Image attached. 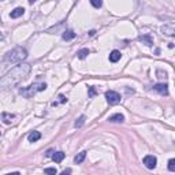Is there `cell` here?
I'll use <instances>...</instances> for the list:
<instances>
[{"label": "cell", "mask_w": 175, "mask_h": 175, "mask_svg": "<svg viewBox=\"0 0 175 175\" xmlns=\"http://www.w3.org/2000/svg\"><path fill=\"white\" fill-rule=\"evenodd\" d=\"M28 58V51L22 47H17L14 49H11L10 52L6 54V62H10V63H17V62H22Z\"/></svg>", "instance_id": "cell-2"}, {"label": "cell", "mask_w": 175, "mask_h": 175, "mask_svg": "<svg viewBox=\"0 0 175 175\" xmlns=\"http://www.w3.org/2000/svg\"><path fill=\"white\" fill-rule=\"evenodd\" d=\"M85 121H86V116H85V115H81V116H80V118H78L77 121H75V123H74V126H75L77 129L82 127V126H84V123H85Z\"/></svg>", "instance_id": "cell-16"}, {"label": "cell", "mask_w": 175, "mask_h": 175, "mask_svg": "<svg viewBox=\"0 0 175 175\" xmlns=\"http://www.w3.org/2000/svg\"><path fill=\"white\" fill-rule=\"evenodd\" d=\"M62 37H63V40H66V41H70V40H73L74 37H75V33H74L73 30H64Z\"/></svg>", "instance_id": "cell-11"}, {"label": "cell", "mask_w": 175, "mask_h": 175, "mask_svg": "<svg viewBox=\"0 0 175 175\" xmlns=\"http://www.w3.org/2000/svg\"><path fill=\"white\" fill-rule=\"evenodd\" d=\"M70 174H71V168H66L64 171L60 172V175H70Z\"/></svg>", "instance_id": "cell-25"}, {"label": "cell", "mask_w": 175, "mask_h": 175, "mask_svg": "<svg viewBox=\"0 0 175 175\" xmlns=\"http://www.w3.org/2000/svg\"><path fill=\"white\" fill-rule=\"evenodd\" d=\"M0 40H3V34H2V33H0Z\"/></svg>", "instance_id": "cell-28"}, {"label": "cell", "mask_w": 175, "mask_h": 175, "mask_svg": "<svg viewBox=\"0 0 175 175\" xmlns=\"http://www.w3.org/2000/svg\"><path fill=\"white\" fill-rule=\"evenodd\" d=\"M106 99H107V101H108L111 106H116V104L121 103V95H119L118 92H115V90H107L106 92Z\"/></svg>", "instance_id": "cell-4"}, {"label": "cell", "mask_w": 175, "mask_h": 175, "mask_svg": "<svg viewBox=\"0 0 175 175\" xmlns=\"http://www.w3.org/2000/svg\"><path fill=\"white\" fill-rule=\"evenodd\" d=\"M153 90L160 93V95L167 96L168 95V85L167 84H156V85H153Z\"/></svg>", "instance_id": "cell-6"}, {"label": "cell", "mask_w": 175, "mask_h": 175, "mask_svg": "<svg viewBox=\"0 0 175 175\" xmlns=\"http://www.w3.org/2000/svg\"><path fill=\"white\" fill-rule=\"evenodd\" d=\"M108 121L110 122H123L125 121V116L122 114H114V115H111V116L108 118Z\"/></svg>", "instance_id": "cell-12"}, {"label": "cell", "mask_w": 175, "mask_h": 175, "mask_svg": "<svg viewBox=\"0 0 175 175\" xmlns=\"http://www.w3.org/2000/svg\"><path fill=\"white\" fill-rule=\"evenodd\" d=\"M85 157H86V152L82 151V152H80L75 157H74V162H75V164H81V163L85 160Z\"/></svg>", "instance_id": "cell-13"}, {"label": "cell", "mask_w": 175, "mask_h": 175, "mask_svg": "<svg viewBox=\"0 0 175 175\" xmlns=\"http://www.w3.org/2000/svg\"><path fill=\"white\" fill-rule=\"evenodd\" d=\"M168 170L171 172H174L175 171V159H170L168 160Z\"/></svg>", "instance_id": "cell-20"}, {"label": "cell", "mask_w": 175, "mask_h": 175, "mask_svg": "<svg viewBox=\"0 0 175 175\" xmlns=\"http://www.w3.org/2000/svg\"><path fill=\"white\" fill-rule=\"evenodd\" d=\"M0 134H2V131H0Z\"/></svg>", "instance_id": "cell-29"}, {"label": "cell", "mask_w": 175, "mask_h": 175, "mask_svg": "<svg viewBox=\"0 0 175 175\" xmlns=\"http://www.w3.org/2000/svg\"><path fill=\"white\" fill-rule=\"evenodd\" d=\"M23 13H25V10L22 8V7H17V8L14 10V11H11L10 17L15 19V18H19V17H22V15H23Z\"/></svg>", "instance_id": "cell-10"}, {"label": "cell", "mask_w": 175, "mask_h": 175, "mask_svg": "<svg viewBox=\"0 0 175 175\" xmlns=\"http://www.w3.org/2000/svg\"><path fill=\"white\" fill-rule=\"evenodd\" d=\"M47 89V84L45 82H34L32 85H29L28 88H22L19 93L22 96H25V97H32V96H34L36 93L39 92H43Z\"/></svg>", "instance_id": "cell-3"}, {"label": "cell", "mask_w": 175, "mask_h": 175, "mask_svg": "<svg viewBox=\"0 0 175 175\" xmlns=\"http://www.w3.org/2000/svg\"><path fill=\"white\" fill-rule=\"evenodd\" d=\"M157 75H160L159 78H164V80H166V78H167V74H166V71L163 73L162 70H159V71H157Z\"/></svg>", "instance_id": "cell-24"}, {"label": "cell", "mask_w": 175, "mask_h": 175, "mask_svg": "<svg viewBox=\"0 0 175 175\" xmlns=\"http://www.w3.org/2000/svg\"><path fill=\"white\" fill-rule=\"evenodd\" d=\"M162 32L164 33L166 36H170V37L175 36V26H174V23H167V25H164L162 28Z\"/></svg>", "instance_id": "cell-7"}, {"label": "cell", "mask_w": 175, "mask_h": 175, "mask_svg": "<svg viewBox=\"0 0 175 175\" xmlns=\"http://www.w3.org/2000/svg\"><path fill=\"white\" fill-rule=\"evenodd\" d=\"M40 138H41V133H40V131H32L28 136L29 142H36V141H39Z\"/></svg>", "instance_id": "cell-9"}, {"label": "cell", "mask_w": 175, "mask_h": 175, "mask_svg": "<svg viewBox=\"0 0 175 175\" xmlns=\"http://www.w3.org/2000/svg\"><path fill=\"white\" fill-rule=\"evenodd\" d=\"M52 155H54V151H52V149H49L47 152V156H51V157H52Z\"/></svg>", "instance_id": "cell-26"}, {"label": "cell", "mask_w": 175, "mask_h": 175, "mask_svg": "<svg viewBox=\"0 0 175 175\" xmlns=\"http://www.w3.org/2000/svg\"><path fill=\"white\" fill-rule=\"evenodd\" d=\"M6 175H21L19 172H10V174H6Z\"/></svg>", "instance_id": "cell-27"}, {"label": "cell", "mask_w": 175, "mask_h": 175, "mask_svg": "<svg viewBox=\"0 0 175 175\" xmlns=\"http://www.w3.org/2000/svg\"><path fill=\"white\" fill-rule=\"evenodd\" d=\"M90 4H92L93 7H96V8H100V7H101V4H103V3L100 2V0H99V2H97V0H92V2H90Z\"/></svg>", "instance_id": "cell-22"}, {"label": "cell", "mask_w": 175, "mask_h": 175, "mask_svg": "<svg viewBox=\"0 0 175 175\" xmlns=\"http://www.w3.org/2000/svg\"><path fill=\"white\" fill-rule=\"evenodd\" d=\"M44 172H45V175H56L58 171H56V168H54V167H48V168L44 170Z\"/></svg>", "instance_id": "cell-19"}, {"label": "cell", "mask_w": 175, "mask_h": 175, "mask_svg": "<svg viewBox=\"0 0 175 175\" xmlns=\"http://www.w3.org/2000/svg\"><path fill=\"white\" fill-rule=\"evenodd\" d=\"M11 119H14V115L13 114L3 112V122H4L6 125H10L11 123Z\"/></svg>", "instance_id": "cell-18"}, {"label": "cell", "mask_w": 175, "mask_h": 175, "mask_svg": "<svg viewBox=\"0 0 175 175\" xmlns=\"http://www.w3.org/2000/svg\"><path fill=\"white\" fill-rule=\"evenodd\" d=\"M140 41H142V43H145L148 47H151L152 44H153V40H152V37L149 36V34H145V36H141L140 37Z\"/></svg>", "instance_id": "cell-15"}, {"label": "cell", "mask_w": 175, "mask_h": 175, "mask_svg": "<svg viewBox=\"0 0 175 175\" xmlns=\"http://www.w3.org/2000/svg\"><path fill=\"white\" fill-rule=\"evenodd\" d=\"M121 58H122V54L119 51H116V49H114L110 54V62H112V63L119 62V60H121Z\"/></svg>", "instance_id": "cell-8"}, {"label": "cell", "mask_w": 175, "mask_h": 175, "mask_svg": "<svg viewBox=\"0 0 175 175\" xmlns=\"http://www.w3.org/2000/svg\"><path fill=\"white\" fill-rule=\"evenodd\" d=\"M30 64L28 63H21L11 69L8 73H6L4 77L0 78V90H7L14 86H17L21 81H23L30 73Z\"/></svg>", "instance_id": "cell-1"}, {"label": "cell", "mask_w": 175, "mask_h": 175, "mask_svg": "<svg viewBox=\"0 0 175 175\" xmlns=\"http://www.w3.org/2000/svg\"><path fill=\"white\" fill-rule=\"evenodd\" d=\"M144 164L147 168H149V170H153L156 164H157V159L155 157V156H152V155H148V156H145L144 157Z\"/></svg>", "instance_id": "cell-5"}, {"label": "cell", "mask_w": 175, "mask_h": 175, "mask_svg": "<svg viewBox=\"0 0 175 175\" xmlns=\"http://www.w3.org/2000/svg\"><path fill=\"white\" fill-rule=\"evenodd\" d=\"M89 55V49L88 48H82V49H80L78 51V54H77V56L80 58V59H85Z\"/></svg>", "instance_id": "cell-17"}, {"label": "cell", "mask_w": 175, "mask_h": 175, "mask_svg": "<svg viewBox=\"0 0 175 175\" xmlns=\"http://www.w3.org/2000/svg\"><path fill=\"white\" fill-rule=\"evenodd\" d=\"M64 153H63V152H55L54 155H52V159H54V162L55 163H60L63 159H64Z\"/></svg>", "instance_id": "cell-14"}, {"label": "cell", "mask_w": 175, "mask_h": 175, "mask_svg": "<svg viewBox=\"0 0 175 175\" xmlns=\"http://www.w3.org/2000/svg\"><path fill=\"white\" fill-rule=\"evenodd\" d=\"M97 95V90H96V88L95 86H90L89 88V92H88V96L89 97H93V96H96Z\"/></svg>", "instance_id": "cell-21"}, {"label": "cell", "mask_w": 175, "mask_h": 175, "mask_svg": "<svg viewBox=\"0 0 175 175\" xmlns=\"http://www.w3.org/2000/svg\"><path fill=\"white\" fill-rule=\"evenodd\" d=\"M59 103H67V97H66V96L64 95H59ZM58 103V104H59Z\"/></svg>", "instance_id": "cell-23"}]
</instances>
